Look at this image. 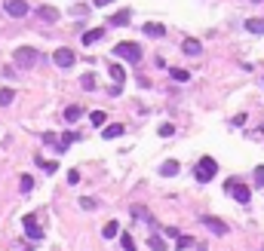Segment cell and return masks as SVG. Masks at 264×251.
Wrapping results in <instances>:
<instances>
[{
    "instance_id": "1",
    "label": "cell",
    "mask_w": 264,
    "mask_h": 251,
    "mask_svg": "<svg viewBox=\"0 0 264 251\" xmlns=\"http://www.w3.org/2000/svg\"><path fill=\"white\" fill-rule=\"evenodd\" d=\"M215 175H218V163L212 156H200V163L193 166V178H197L200 184H206V181H212Z\"/></svg>"
},
{
    "instance_id": "2",
    "label": "cell",
    "mask_w": 264,
    "mask_h": 251,
    "mask_svg": "<svg viewBox=\"0 0 264 251\" xmlns=\"http://www.w3.org/2000/svg\"><path fill=\"white\" fill-rule=\"evenodd\" d=\"M37 59H40V52L34 49V46H19V49L12 52V62H15V67H22V70L34 67V64H37Z\"/></svg>"
},
{
    "instance_id": "3",
    "label": "cell",
    "mask_w": 264,
    "mask_h": 251,
    "mask_svg": "<svg viewBox=\"0 0 264 251\" xmlns=\"http://www.w3.org/2000/svg\"><path fill=\"white\" fill-rule=\"evenodd\" d=\"M114 56L117 59H126V62H138V59H142V46L132 43V40H123V43L114 46Z\"/></svg>"
},
{
    "instance_id": "4",
    "label": "cell",
    "mask_w": 264,
    "mask_h": 251,
    "mask_svg": "<svg viewBox=\"0 0 264 251\" xmlns=\"http://www.w3.org/2000/svg\"><path fill=\"white\" fill-rule=\"evenodd\" d=\"M224 190L231 193L240 205H249V199H252V190L246 187V184H240V181H227V184H224Z\"/></svg>"
},
{
    "instance_id": "5",
    "label": "cell",
    "mask_w": 264,
    "mask_h": 251,
    "mask_svg": "<svg viewBox=\"0 0 264 251\" xmlns=\"http://www.w3.org/2000/svg\"><path fill=\"white\" fill-rule=\"evenodd\" d=\"M3 9H6L9 19H25V15H28V3H25V0H3Z\"/></svg>"
},
{
    "instance_id": "6",
    "label": "cell",
    "mask_w": 264,
    "mask_h": 251,
    "mask_svg": "<svg viewBox=\"0 0 264 251\" xmlns=\"http://www.w3.org/2000/svg\"><path fill=\"white\" fill-rule=\"evenodd\" d=\"M52 62H56L59 67H71V64L77 62V56H74V49L62 46V49H56V52H52Z\"/></svg>"
},
{
    "instance_id": "7",
    "label": "cell",
    "mask_w": 264,
    "mask_h": 251,
    "mask_svg": "<svg viewBox=\"0 0 264 251\" xmlns=\"http://www.w3.org/2000/svg\"><path fill=\"white\" fill-rule=\"evenodd\" d=\"M25 233H28V239H34V242H40L43 239V230L37 227V218H34V214H25Z\"/></svg>"
},
{
    "instance_id": "8",
    "label": "cell",
    "mask_w": 264,
    "mask_h": 251,
    "mask_svg": "<svg viewBox=\"0 0 264 251\" xmlns=\"http://www.w3.org/2000/svg\"><path fill=\"white\" fill-rule=\"evenodd\" d=\"M203 224L212 230V233H218V236H224V233H227V224L221 218H212V214H203Z\"/></svg>"
},
{
    "instance_id": "9",
    "label": "cell",
    "mask_w": 264,
    "mask_h": 251,
    "mask_svg": "<svg viewBox=\"0 0 264 251\" xmlns=\"http://www.w3.org/2000/svg\"><path fill=\"white\" fill-rule=\"evenodd\" d=\"M104 37V28H89V31H83V46H92V43H98Z\"/></svg>"
},
{
    "instance_id": "10",
    "label": "cell",
    "mask_w": 264,
    "mask_h": 251,
    "mask_svg": "<svg viewBox=\"0 0 264 251\" xmlns=\"http://www.w3.org/2000/svg\"><path fill=\"white\" fill-rule=\"evenodd\" d=\"M37 15H40L43 22H49V25H52V22H59V9H56V6H46V3L37 9Z\"/></svg>"
},
{
    "instance_id": "11",
    "label": "cell",
    "mask_w": 264,
    "mask_h": 251,
    "mask_svg": "<svg viewBox=\"0 0 264 251\" xmlns=\"http://www.w3.org/2000/svg\"><path fill=\"white\" fill-rule=\"evenodd\" d=\"M181 49H184V56H200V52H203L200 40H193V37H187V40L181 43Z\"/></svg>"
},
{
    "instance_id": "12",
    "label": "cell",
    "mask_w": 264,
    "mask_h": 251,
    "mask_svg": "<svg viewBox=\"0 0 264 251\" xmlns=\"http://www.w3.org/2000/svg\"><path fill=\"white\" fill-rule=\"evenodd\" d=\"M142 31L148 34V37H163V34H166V28H163L160 22H148V25H145Z\"/></svg>"
},
{
    "instance_id": "13",
    "label": "cell",
    "mask_w": 264,
    "mask_h": 251,
    "mask_svg": "<svg viewBox=\"0 0 264 251\" xmlns=\"http://www.w3.org/2000/svg\"><path fill=\"white\" fill-rule=\"evenodd\" d=\"M80 117H83V107H80V104H71V107H65V120H68V123H77Z\"/></svg>"
},
{
    "instance_id": "14",
    "label": "cell",
    "mask_w": 264,
    "mask_h": 251,
    "mask_svg": "<svg viewBox=\"0 0 264 251\" xmlns=\"http://www.w3.org/2000/svg\"><path fill=\"white\" fill-rule=\"evenodd\" d=\"M108 70H111V77H114V80H117L120 86H123V83H126V67H123V64H117V62H114V64H111Z\"/></svg>"
},
{
    "instance_id": "15",
    "label": "cell",
    "mask_w": 264,
    "mask_h": 251,
    "mask_svg": "<svg viewBox=\"0 0 264 251\" xmlns=\"http://www.w3.org/2000/svg\"><path fill=\"white\" fill-rule=\"evenodd\" d=\"M246 31H249V34H261V37H264V19H249V22H246Z\"/></svg>"
},
{
    "instance_id": "16",
    "label": "cell",
    "mask_w": 264,
    "mask_h": 251,
    "mask_svg": "<svg viewBox=\"0 0 264 251\" xmlns=\"http://www.w3.org/2000/svg\"><path fill=\"white\" fill-rule=\"evenodd\" d=\"M123 132H126V129H123V123H111V126H108V129H104L101 135H104V138H120Z\"/></svg>"
},
{
    "instance_id": "17",
    "label": "cell",
    "mask_w": 264,
    "mask_h": 251,
    "mask_svg": "<svg viewBox=\"0 0 264 251\" xmlns=\"http://www.w3.org/2000/svg\"><path fill=\"white\" fill-rule=\"evenodd\" d=\"M117 233H120V224H117V221H108V224H104V230H101V236H104V239H114Z\"/></svg>"
},
{
    "instance_id": "18",
    "label": "cell",
    "mask_w": 264,
    "mask_h": 251,
    "mask_svg": "<svg viewBox=\"0 0 264 251\" xmlns=\"http://www.w3.org/2000/svg\"><path fill=\"white\" fill-rule=\"evenodd\" d=\"M74 141H77V132H65L62 141H59V150H68V147L74 144Z\"/></svg>"
},
{
    "instance_id": "19",
    "label": "cell",
    "mask_w": 264,
    "mask_h": 251,
    "mask_svg": "<svg viewBox=\"0 0 264 251\" xmlns=\"http://www.w3.org/2000/svg\"><path fill=\"white\" fill-rule=\"evenodd\" d=\"M95 83H98V80H95V74H83V77H80V86L86 89V92H92Z\"/></svg>"
},
{
    "instance_id": "20",
    "label": "cell",
    "mask_w": 264,
    "mask_h": 251,
    "mask_svg": "<svg viewBox=\"0 0 264 251\" xmlns=\"http://www.w3.org/2000/svg\"><path fill=\"white\" fill-rule=\"evenodd\" d=\"M175 172H178V163H175V159H169V163L160 166V175H166V178H172Z\"/></svg>"
},
{
    "instance_id": "21",
    "label": "cell",
    "mask_w": 264,
    "mask_h": 251,
    "mask_svg": "<svg viewBox=\"0 0 264 251\" xmlns=\"http://www.w3.org/2000/svg\"><path fill=\"white\" fill-rule=\"evenodd\" d=\"M15 101V92L12 89H0V107H6V104H12Z\"/></svg>"
},
{
    "instance_id": "22",
    "label": "cell",
    "mask_w": 264,
    "mask_h": 251,
    "mask_svg": "<svg viewBox=\"0 0 264 251\" xmlns=\"http://www.w3.org/2000/svg\"><path fill=\"white\" fill-rule=\"evenodd\" d=\"M111 22H114V25H126V22H129V9L114 12V15H111Z\"/></svg>"
},
{
    "instance_id": "23",
    "label": "cell",
    "mask_w": 264,
    "mask_h": 251,
    "mask_svg": "<svg viewBox=\"0 0 264 251\" xmlns=\"http://www.w3.org/2000/svg\"><path fill=\"white\" fill-rule=\"evenodd\" d=\"M157 135H160V138H172V135H175V126H172V123H163L160 129H157Z\"/></svg>"
},
{
    "instance_id": "24",
    "label": "cell",
    "mask_w": 264,
    "mask_h": 251,
    "mask_svg": "<svg viewBox=\"0 0 264 251\" xmlns=\"http://www.w3.org/2000/svg\"><path fill=\"white\" fill-rule=\"evenodd\" d=\"M148 245H151V251H166V242H163L160 236H151V239H148Z\"/></svg>"
},
{
    "instance_id": "25",
    "label": "cell",
    "mask_w": 264,
    "mask_h": 251,
    "mask_svg": "<svg viewBox=\"0 0 264 251\" xmlns=\"http://www.w3.org/2000/svg\"><path fill=\"white\" fill-rule=\"evenodd\" d=\"M19 187H22V193H28V190L34 187V178H31V175H22V178H19Z\"/></svg>"
},
{
    "instance_id": "26",
    "label": "cell",
    "mask_w": 264,
    "mask_h": 251,
    "mask_svg": "<svg viewBox=\"0 0 264 251\" xmlns=\"http://www.w3.org/2000/svg\"><path fill=\"white\" fill-rule=\"evenodd\" d=\"M169 74H172V80H181V83H184V80L190 77V74H187V70H181V67H172V70H169Z\"/></svg>"
},
{
    "instance_id": "27",
    "label": "cell",
    "mask_w": 264,
    "mask_h": 251,
    "mask_svg": "<svg viewBox=\"0 0 264 251\" xmlns=\"http://www.w3.org/2000/svg\"><path fill=\"white\" fill-rule=\"evenodd\" d=\"M120 242H123V248H126V251H135V242H132V236H129V233H123V236H120Z\"/></svg>"
},
{
    "instance_id": "28",
    "label": "cell",
    "mask_w": 264,
    "mask_h": 251,
    "mask_svg": "<svg viewBox=\"0 0 264 251\" xmlns=\"http://www.w3.org/2000/svg\"><path fill=\"white\" fill-rule=\"evenodd\" d=\"M89 123H92V126H104V114H101V111H92V114H89Z\"/></svg>"
},
{
    "instance_id": "29",
    "label": "cell",
    "mask_w": 264,
    "mask_h": 251,
    "mask_svg": "<svg viewBox=\"0 0 264 251\" xmlns=\"http://www.w3.org/2000/svg\"><path fill=\"white\" fill-rule=\"evenodd\" d=\"M37 166H40L43 172H56V163H52V159H37Z\"/></svg>"
},
{
    "instance_id": "30",
    "label": "cell",
    "mask_w": 264,
    "mask_h": 251,
    "mask_svg": "<svg viewBox=\"0 0 264 251\" xmlns=\"http://www.w3.org/2000/svg\"><path fill=\"white\" fill-rule=\"evenodd\" d=\"M175 245H178V251H184V248L193 245V239H190V236H178V242H175Z\"/></svg>"
},
{
    "instance_id": "31",
    "label": "cell",
    "mask_w": 264,
    "mask_h": 251,
    "mask_svg": "<svg viewBox=\"0 0 264 251\" xmlns=\"http://www.w3.org/2000/svg\"><path fill=\"white\" fill-rule=\"evenodd\" d=\"M255 187H264V166L255 169Z\"/></svg>"
},
{
    "instance_id": "32",
    "label": "cell",
    "mask_w": 264,
    "mask_h": 251,
    "mask_svg": "<svg viewBox=\"0 0 264 251\" xmlns=\"http://www.w3.org/2000/svg\"><path fill=\"white\" fill-rule=\"evenodd\" d=\"M68 184H80V172H77V169L68 172Z\"/></svg>"
},
{
    "instance_id": "33",
    "label": "cell",
    "mask_w": 264,
    "mask_h": 251,
    "mask_svg": "<svg viewBox=\"0 0 264 251\" xmlns=\"http://www.w3.org/2000/svg\"><path fill=\"white\" fill-rule=\"evenodd\" d=\"M80 205H83L86 211H89V208H95V199H89V196H83V199H80Z\"/></svg>"
},
{
    "instance_id": "34",
    "label": "cell",
    "mask_w": 264,
    "mask_h": 251,
    "mask_svg": "<svg viewBox=\"0 0 264 251\" xmlns=\"http://www.w3.org/2000/svg\"><path fill=\"white\" fill-rule=\"evenodd\" d=\"M43 141H46V144H56V147H59V141H56V135H52V132H46Z\"/></svg>"
},
{
    "instance_id": "35",
    "label": "cell",
    "mask_w": 264,
    "mask_h": 251,
    "mask_svg": "<svg viewBox=\"0 0 264 251\" xmlns=\"http://www.w3.org/2000/svg\"><path fill=\"white\" fill-rule=\"evenodd\" d=\"M92 3H95V6H108V3H111V0H92Z\"/></svg>"
},
{
    "instance_id": "36",
    "label": "cell",
    "mask_w": 264,
    "mask_h": 251,
    "mask_svg": "<svg viewBox=\"0 0 264 251\" xmlns=\"http://www.w3.org/2000/svg\"><path fill=\"white\" fill-rule=\"evenodd\" d=\"M197 251H206V245H197Z\"/></svg>"
},
{
    "instance_id": "37",
    "label": "cell",
    "mask_w": 264,
    "mask_h": 251,
    "mask_svg": "<svg viewBox=\"0 0 264 251\" xmlns=\"http://www.w3.org/2000/svg\"><path fill=\"white\" fill-rule=\"evenodd\" d=\"M25 251H31V248H25Z\"/></svg>"
},
{
    "instance_id": "38",
    "label": "cell",
    "mask_w": 264,
    "mask_h": 251,
    "mask_svg": "<svg viewBox=\"0 0 264 251\" xmlns=\"http://www.w3.org/2000/svg\"><path fill=\"white\" fill-rule=\"evenodd\" d=\"M255 3H258V0H255Z\"/></svg>"
}]
</instances>
